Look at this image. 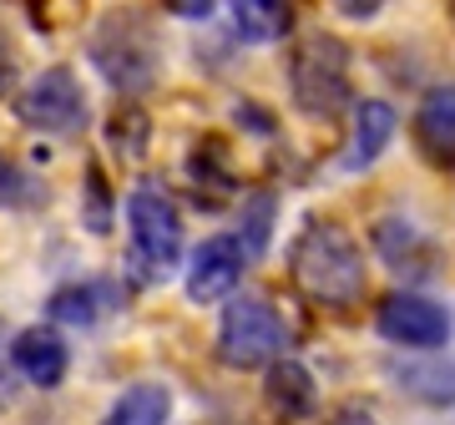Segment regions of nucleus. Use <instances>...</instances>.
<instances>
[{"label": "nucleus", "mask_w": 455, "mask_h": 425, "mask_svg": "<svg viewBox=\"0 0 455 425\" xmlns=\"http://www.w3.org/2000/svg\"><path fill=\"white\" fill-rule=\"evenodd\" d=\"M86 61L101 71V82L122 92V97H142L157 86V71H163V31H157V16L127 0V5H112L107 16L92 26V41H86Z\"/></svg>", "instance_id": "f257e3e1"}, {"label": "nucleus", "mask_w": 455, "mask_h": 425, "mask_svg": "<svg viewBox=\"0 0 455 425\" xmlns=\"http://www.w3.org/2000/svg\"><path fill=\"white\" fill-rule=\"evenodd\" d=\"M293 284L329 309H349L364 299V253L339 223H309L289 248Z\"/></svg>", "instance_id": "f03ea898"}, {"label": "nucleus", "mask_w": 455, "mask_h": 425, "mask_svg": "<svg viewBox=\"0 0 455 425\" xmlns=\"http://www.w3.org/2000/svg\"><path fill=\"white\" fill-rule=\"evenodd\" d=\"M289 92L304 116H334L349 107V46L329 31L299 36L289 51Z\"/></svg>", "instance_id": "7ed1b4c3"}, {"label": "nucleus", "mask_w": 455, "mask_h": 425, "mask_svg": "<svg viewBox=\"0 0 455 425\" xmlns=\"http://www.w3.org/2000/svg\"><path fill=\"white\" fill-rule=\"evenodd\" d=\"M127 229H132V263L142 269V278H167L182 263V212L157 182L132 188Z\"/></svg>", "instance_id": "20e7f679"}, {"label": "nucleus", "mask_w": 455, "mask_h": 425, "mask_svg": "<svg viewBox=\"0 0 455 425\" xmlns=\"http://www.w3.org/2000/svg\"><path fill=\"white\" fill-rule=\"evenodd\" d=\"M283 344H289V334H283V319L268 299H228L223 319H218V360L228 370H268L283 355Z\"/></svg>", "instance_id": "39448f33"}, {"label": "nucleus", "mask_w": 455, "mask_h": 425, "mask_svg": "<svg viewBox=\"0 0 455 425\" xmlns=\"http://www.w3.org/2000/svg\"><path fill=\"white\" fill-rule=\"evenodd\" d=\"M16 116L31 132H46V137H71V132H82L86 127V92H82V82H76V71L46 66L41 76H31L16 97Z\"/></svg>", "instance_id": "423d86ee"}, {"label": "nucleus", "mask_w": 455, "mask_h": 425, "mask_svg": "<svg viewBox=\"0 0 455 425\" xmlns=\"http://www.w3.org/2000/svg\"><path fill=\"white\" fill-rule=\"evenodd\" d=\"M374 329L400 349H440L451 340V309L425 294H390L374 314Z\"/></svg>", "instance_id": "0eeeda50"}, {"label": "nucleus", "mask_w": 455, "mask_h": 425, "mask_svg": "<svg viewBox=\"0 0 455 425\" xmlns=\"http://www.w3.org/2000/svg\"><path fill=\"white\" fill-rule=\"evenodd\" d=\"M243 263H248V253L238 244V233H212V238H203L193 248V259H188V274H182L188 299L193 304H218V299H228L238 289V278H243Z\"/></svg>", "instance_id": "6e6552de"}, {"label": "nucleus", "mask_w": 455, "mask_h": 425, "mask_svg": "<svg viewBox=\"0 0 455 425\" xmlns=\"http://www.w3.org/2000/svg\"><path fill=\"white\" fill-rule=\"evenodd\" d=\"M11 365H16V370L31 380V385H41V390H56V385L66 380L71 349H66V340H61L51 325H31V329H20L16 340H11Z\"/></svg>", "instance_id": "1a4fd4ad"}, {"label": "nucleus", "mask_w": 455, "mask_h": 425, "mask_svg": "<svg viewBox=\"0 0 455 425\" xmlns=\"http://www.w3.org/2000/svg\"><path fill=\"white\" fill-rule=\"evenodd\" d=\"M415 148L430 157L435 167H451L455 163V86H430L415 107Z\"/></svg>", "instance_id": "9d476101"}, {"label": "nucleus", "mask_w": 455, "mask_h": 425, "mask_svg": "<svg viewBox=\"0 0 455 425\" xmlns=\"http://www.w3.org/2000/svg\"><path fill=\"white\" fill-rule=\"evenodd\" d=\"M263 400H268V410H274L283 425H293V421H309L314 415L319 390H314V375L304 365L289 360V355H278V360L268 365V375H263Z\"/></svg>", "instance_id": "9b49d317"}, {"label": "nucleus", "mask_w": 455, "mask_h": 425, "mask_svg": "<svg viewBox=\"0 0 455 425\" xmlns=\"http://www.w3.org/2000/svg\"><path fill=\"white\" fill-rule=\"evenodd\" d=\"M395 385L420 400V405H455V360H440V355H425V360H410V365H395L390 370Z\"/></svg>", "instance_id": "f8f14e48"}, {"label": "nucleus", "mask_w": 455, "mask_h": 425, "mask_svg": "<svg viewBox=\"0 0 455 425\" xmlns=\"http://www.w3.org/2000/svg\"><path fill=\"white\" fill-rule=\"evenodd\" d=\"M395 107L390 101H379V97H364L355 107V137H349V157H344V167H370L379 152L390 148V137H395Z\"/></svg>", "instance_id": "ddd939ff"}, {"label": "nucleus", "mask_w": 455, "mask_h": 425, "mask_svg": "<svg viewBox=\"0 0 455 425\" xmlns=\"http://www.w3.org/2000/svg\"><path fill=\"white\" fill-rule=\"evenodd\" d=\"M228 11H233L238 41H248V46H274V41H283L289 26H293L289 0H228Z\"/></svg>", "instance_id": "4468645a"}, {"label": "nucleus", "mask_w": 455, "mask_h": 425, "mask_svg": "<svg viewBox=\"0 0 455 425\" xmlns=\"http://www.w3.org/2000/svg\"><path fill=\"white\" fill-rule=\"evenodd\" d=\"M167 415H172V390L157 380H142V385H127L116 395L101 425H167Z\"/></svg>", "instance_id": "2eb2a0df"}, {"label": "nucleus", "mask_w": 455, "mask_h": 425, "mask_svg": "<svg viewBox=\"0 0 455 425\" xmlns=\"http://www.w3.org/2000/svg\"><path fill=\"white\" fill-rule=\"evenodd\" d=\"M107 289L101 284H66V289H56L46 304V314L56 319V325H76V329H92L101 319V309H107Z\"/></svg>", "instance_id": "dca6fc26"}, {"label": "nucleus", "mask_w": 455, "mask_h": 425, "mask_svg": "<svg viewBox=\"0 0 455 425\" xmlns=\"http://www.w3.org/2000/svg\"><path fill=\"white\" fill-rule=\"evenodd\" d=\"M374 248H379V259L390 269H415L425 259V238L410 229L405 218H379L374 223Z\"/></svg>", "instance_id": "f3484780"}, {"label": "nucleus", "mask_w": 455, "mask_h": 425, "mask_svg": "<svg viewBox=\"0 0 455 425\" xmlns=\"http://www.w3.org/2000/svg\"><path fill=\"white\" fill-rule=\"evenodd\" d=\"M147 132H152L147 112L127 101V107H116L112 122H107V142H112L122 157H142V152H147Z\"/></svg>", "instance_id": "a211bd4d"}, {"label": "nucleus", "mask_w": 455, "mask_h": 425, "mask_svg": "<svg viewBox=\"0 0 455 425\" xmlns=\"http://www.w3.org/2000/svg\"><path fill=\"white\" fill-rule=\"evenodd\" d=\"M268 233H274V193H253L243 203V223H238V244L248 259H259L268 248Z\"/></svg>", "instance_id": "6ab92c4d"}, {"label": "nucleus", "mask_w": 455, "mask_h": 425, "mask_svg": "<svg viewBox=\"0 0 455 425\" xmlns=\"http://www.w3.org/2000/svg\"><path fill=\"white\" fill-rule=\"evenodd\" d=\"M86 229L112 233V188L101 178V163H86Z\"/></svg>", "instance_id": "aec40b11"}, {"label": "nucleus", "mask_w": 455, "mask_h": 425, "mask_svg": "<svg viewBox=\"0 0 455 425\" xmlns=\"http://www.w3.org/2000/svg\"><path fill=\"white\" fill-rule=\"evenodd\" d=\"M26 203H36V182L16 167L11 152H0V208H26Z\"/></svg>", "instance_id": "412c9836"}, {"label": "nucleus", "mask_w": 455, "mask_h": 425, "mask_svg": "<svg viewBox=\"0 0 455 425\" xmlns=\"http://www.w3.org/2000/svg\"><path fill=\"white\" fill-rule=\"evenodd\" d=\"M379 5H385V0H334V11H339L344 20H370Z\"/></svg>", "instance_id": "4be33fe9"}, {"label": "nucleus", "mask_w": 455, "mask_h": 425, "mask_svg": "<svg viewBox=\"0 0 455 425\" xmlns=\"http://www.w3.org/2000/svg\"><path fill=\"white\" fill-rule=\"evenodd\" d=\"M167 11H172V16H182V20H203L212 11V0H163Z\"/></svg>", "instance_id": "5701e85b"}, {"label": "nucleus", "mask_w": 455, "mask_h": 425, "mask_svg": "<svg viewBox=\"0 0 455 425\" xmlns=\"http://www.w3.org/2000/svg\"><path fill=\"white\" fill-rule=\"evenodd\" d=\"M324 425H379L370 415V410H359V405H344V410H334V415H329Z\"/></svg>", "instance_id": "b1692460"}, {"label": "nucleus", "mask_w": 455, "mask_h": 425, "mask_svg": "<svg viewBox=\"0 0 455 425\" xmlns=\"http://www.w3.org/2000/svg\"><path fill=\"white\" fill-rule=\"evenodd\" d=\"M238 122H248V127H259V132H274V122L259 116V107H238Z\"/></svg>", "instance_id": "393cba45"}, {"label": "nucleus", "mask_w": 455, "mask_h": 425, "mask_svg": "<svg viewBox=\"0 0 455 425\" xmlns=\"http://www.w3.org/2000/svg\"><path fill=\"white\" fill-rule=\"evenodd\" d=\"M445 16H451V26H455V0H445Z\"/></svg>", "instance_id": "a878e982"}]
</instances>
